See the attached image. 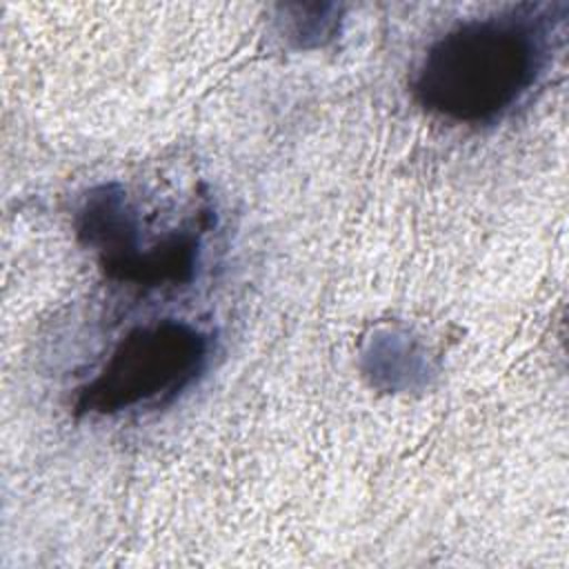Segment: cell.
Masks as SVG:
<instances>
[{"instance_id": "1", "label": "cell", "mask_w": 569, "mask_h": 569, "mask_svg": "<svg viewBox=\"0 0 569 569\" xmlns=\"http://www.w3.org/2000/svg\"><path fill=\"white\" fill-rule=\"evenodd\" d=\"M547 7L465 20L422 56L413 96L429 113L453 124H487L516 107L549 58Z\"/></svg>"}, {"instance_id": "2", "label": "cell", "mask_w": 569, "mask_h": 569, "mask_svg": "<svg viewBox=\"0 0 569 569\" xmlns=\"http://www.w3.org/2000/svg\"><path fill=\"white\" fill-rule=\"evenodd\" d=\"M209 336L182 320L131 329L76 396L78 413L113 416L160 407L191 387L207 367Z\"/></svg>"}]
</instances>
